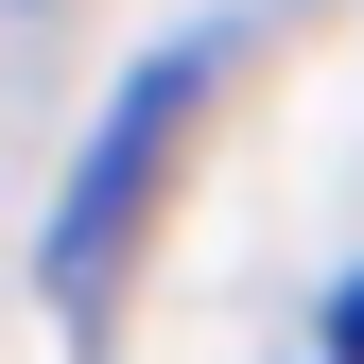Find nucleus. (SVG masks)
Returning a JSON list of instances; mask_svg holds the SVG:
<instances>
[{"instance_id": "obj_1", "label": "nucleus", "mask_w": 364, "mask_h": 364, "mask_svg": "<svg viewBox=\"0 0 364 364\" xmlns=\"http://www.w3.org/2000/svg\"><path fill=\"white\" fill-rule=\"evenodd\" d=\"M208 70H225V35H156V53L105 87V122H87L70 191H53V225H35V295H53L70 347L122 330V260H139V225H156V191H173V139H191Z\"/></svg>"}, {"instance_id": "obj_2", "label": "nucleus", "mask_w": 364, "mask_h": 364, "mask_svg": "<svg viewBox=\"0 0 364 364\" xmlns=\"http://www.w3.org/2000/svg\"><path fill=\"white\" fill-rule=\"evenodd\" d=\"M312 364H364V278L330 295V330H312Z\"/></svg>"}, {"instance_id": "obj_3", "label": "nucleus", "mask_w": 364, "mask_h": 364, "mask_svg": "<svg viewBox=\"0 0 364 364\" xmlns=\"http://www.w3.org/2000/svg\"><path fill=\"white\" fill-rule=\"evenodd\" d=\"M18 18H35V0H18Z\"/></svg>"}]
</instances>
